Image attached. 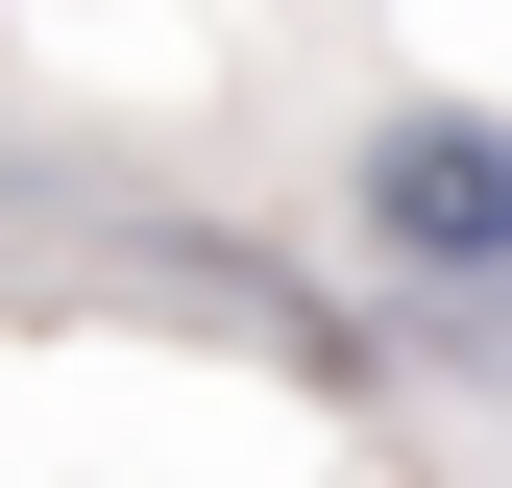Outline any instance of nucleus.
Returning a JSON list of instances; mask_svg holds the SVG:
<instances>
[{
	"label": "nucleus",
	"instance_id": "f257e3e1",
	"mask_svg": "<svg viewBox=\"0 0 512 488\" xmlns=\"http://www.w3.org/2000/svg\"><path fill=\"white\" fill-rule=\"evenodd\" d=\"M342 244L391 293H512V122L488 98H366L342 122Z\"/></svg>",
	"mask_w": 512,
	"mask_h": 488
}]
</instances>
